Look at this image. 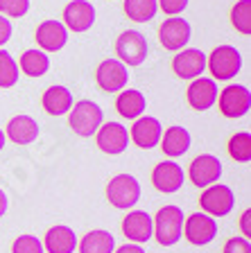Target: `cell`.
<instances>
[{"instance_id":"6da1fadb","label":"cell","mask_w":251,"mask_h":253,"mask_svg":"<svg viewBox=\"0 0 251 253\" xmlns=\"http://www.w3.org/2000/svg\"><path fill=\"white\" fill-rule=\"evenodd\" d=\"M183 211L179 206H163L154 217V237L161 247H172L183 235Z\"/></svg>"},{"instance_id":"7a4b0ae2","label":"cell","mask_w":251,"mask_h":253,"mask_svg":"<svg viewBox=\"0 0 251 253\" xmlns=\"http://www.w3.org/2000/svg\"><path fill=\"white\" fill-rule=\"evenodd\" d=\"M104 120V111L100 109L95 102L91 100H82L77 104H73V109L68 111V125L77 136L82 138H89L95 136Z\"/></svg>"},{"instance_id":"3957f363","label":"cell","mask_w":251,"mask_h":253,"mask_svg":"<svg viewBox=\"0 0 251 253\" xmlns=\"http://www.w3.org/2000/svg\"><path fill=\"white\" fill-rule=\"evenodd\" d=\"M106 199L111 201L113 208L127 211L131 206H136L141 199V183L131 174H118L106 185Z\"/></svg>"},{"instance_id":"277c9868","label":"cell","mask_w":251,"mask_h":253,"mask_svg":"<svg viewBox=\"0 0 251 253\" xmlns=\"http://www.w3.org/2000/svg\"><path fill=\"white\" fill-rule=\"evenodd\" d=\"M206 66H208L213 79H233L242 68V57L233 45H220L215 47L210 57L206 59Z\"/></svg>"},{"instance_id":"5b68a950","label":"cell","mask_w":251,"mask_h":253,"mask_svg":"<svg viewBox=\"0 0 251 253\" xmlns=\"http://www.w3.org/2000/svg\"><path fill=\"white\" fill-rule=\"evenodd\" d=\"M115 54L125 66H141L147 59V39L136 30L122 32L115 41Z\"/></svg>"},{"instance_id":"8992f818","label":"cell","mask_w":251,"mask_h":253,"mask_svg":"<svg viewBox=\"0 0 251 253\" xmlns=\"http://www.w3.org/2000/svg\"><path fill=\"white\" fill-rule=\"evenodd\" d=\"M199 206H201L204 212H208L210 217H224L233 211L236 197H233V190H231L229 185L213 183L201 192V197H199Z\"/></svg>"},{"instance_id":"52a82bcc","label":"cell","mask_w":251,"mask_h":253,"mask_svg":"<svg viewBox=\"0 0 251 253\" xmlns=\"http://www.w3.org/2000/svg\"><path fill=\"white\" fill-rule=\"evenodd\" d=\"M217 104H220V111L224 118H231V120L242 118L251 109V93L247 86L231 84L222 90V95L217 97Z\"/></svg>"},{"instance_id":"ba28073f","label":"cell","mask_w":251,"mask_h":253,"mask_svg":"<svg viewBox=\"0 0 251 253\" xmlns=\"http://www.w3.org/2000/svg\"><path fill=\"white\" fill-rule=\"evenodd\" d=\"M127 79H129L127 66L122 61H118V59H104L95 70V82L104 93L122 90L127 86Z\"/></svg>"},{"instance_id":"9c48e42d","label":"cell","mask_w":251,"mask_h":253,"mask_svg":"<svg viewBox=\"0 0 251 253\" xmlns=\"http://www.w3.org/2000/svg\"><path fill=\"white\" fill-rule=\"evenodd\" d=\"M183 226H186V240L195 247H204V244L213 242L215 235H217V221L206 212L188 215V219H183Z\"/></svg>"},{"instance_id":"30bf717a","label":"cell","mask_w":251,"mask_h":253,"mask_svg":"<svg viewBox=\"0 0 251 253\" xmlns=\"http://www.w3.org/2000/svg\"><path fill=\"white\" fill-rule=\"evenodd\" d=\"M188 176L197 188H208V185L217 183L222 176V163L220 158L213 154H201L190 163Z\"/></svg>"},{"instance_id":"8fae6325","label":"cell","mask_w":251,"mask_h":253,"mask_svg":"<svg viewBox=\"0 0 251 253\" xmlns=\"http://www.w3.org/2000/svg\"><path fill=\"white\" fill-rule=\"evenodd\" d=\"M129 145V131L120 122H106V125H100L98 129V147L104 154H122Z\"/></svg>"},{"instance_id":"7c38bea8","label":"cell","mask_w":251,"mask_h":253,"mask_svg":"<svg viewBox=\"0 0 251 253\" xmlns=\"http://www.w3.org/2000/svg\"><path fill=\"white\" fill-rule=\"evenodd\" d=\"M95 23V7L89 0H73L63 9V25L73 32H86Z\"/></svg>"},{"instance_id":"4fadbf2b","label":"cell","mask_w":251,"mask_h":253,"mask_svg":"<svg viewBox=\"0 0 251 253\" xmlns=\"http://www.w3.org/2000/svg\"><path fill=\"white\" fill-rule=\"evenodd\" d=\"M172 70L181 79H197L206 70V57L197 47H183L172 61Z\"/></svg>"},{"instance_id":"5bb4252c","label":"cell","mask_w":251,"mask_h":253,"mask_svg":"<svg viewBox=\"0 0 251 253\" xmlns=\"http://www.w3.org/2000/svg\"><path fill=\"white\" fill-rule=\"evenodd\" d=\"M158 41L165 50H183L190 41V25L186 18H167L158 30Z\"/></svg>"},{"instance_id":"9a60e30c","label":"cell","mask_w":251,"mask_h":253,"mask_svg":"<svg viewBox=\"0 0 251 253\" xmlns=\"http://www.w3.org/2000/svg\"><path fill=\"white\" fill-rule=\"evenodd\" d=\"M183 181H186V174H183V169L179 168L177 163H172V161L158 163L156 168L152 169V185L158 192H165V195L177 192V190H181Z\"/></svg>"},{"instance_id":"2e32d148","label":"cell","mask_w":251,"mask_h":253,"mask_svg":"<svg viewBox=\"0 0 251 253\" xmlns=\"http://www.w3.org/2000/svg\"><path fill=\"white\" fill-rule=\"evenodd\" d=\"M122 233L134 244H143L154 235V221L145 211H131L122 219Z\"/></svg>"},{"instance_id":"e0dca14e","label":"cell","mask_w":251,"mask_h":253,"mask_svg":"<svg viewBox=\"0 0 251 253\" xmlns=\"http://www.w3.org/2000/svg\"><path fill=\"white\" fill-rule=\"evenodd\" d=\"M161 122L156 118H136L134 126H131V140L141 149H152L161 142Z\"/></svg>"},{"instance_id":"ac0fdd59","label":"cell","mask_w":251,"mask_h":253,"mask_svg":"<svg viewBox=\"0 0 251 253\" xmlns=\"http://www.w3.org/2000/svg\"><path fill=\"white\" fill-rule=\"evenodd\" d=\"M37 43L46 52H59L68 41V30L59 21H46L37 27Z\"/></svg>"},{"instance_id":"d6986e66","label":"cell","mask_w":251,"mask_h":253,"mask_svg":"<svg viewBox=\"0 0 251 253\" xmlns=\"http://www.w3.org/2000/svg\"><path fill=\"white\" fill-rule=\"evenodd\" d=\"M217 100V84L215 79H206V77H197L193 79V84L188 88V104L195 111H206L215 104Z\"/></svg>"},{"instance_id":"ffe728a7","label":"cell","mask_w":251,"mask_h":253,"mask_svg":"<svg viewBox=\"0 0 251 253\" xmlns=\"http://www.w3.org/2000/svg\"><path fill=\"white\" fill-rule=\"evenodd\" d=\"M43 249L48 253H75L77 249V235L70 226H52L43 237Z\"/></svg>"},{"instance_id":"44dd1931","label":"cell","mask_w":251,"mask_h":253,"mask_svg":"<svg viewBox=\"0 0 251 253\" xmlns=\"http://www.w3.org/2000/svg\"><path fill=\"white\" fill-rule=\"evenodd\" d=\"M7 138L14 145H30L39 138V125L30 116H16L7 125Z\"/></svg>"},{"instance_id":"7402d4cb","label":"cell","mask_w":251,"mask_h":253,"mask_svg":"<svg viewBox=\"0 0 251 253\" xmlns=\"http://www.w3.org/2000/svg\"><path fill=\"white\" fill-rule=\"evenodd\" d=\"M43 102V109H46L48 116H63V113H68L73 109V95H70L68 88H63V86H50V88L43 93L41 97Z\"/></svg>"},{"instance_id":"603a6c76","label":"cell","mask_w":251,"mask_h":253,"mask_svg":"<svg viewBox=\"0 0 251 253\" xmlns=\"http://www.w3.org/2000/svg\"><path fill=\"white\" fill-rule=\"evenodd\" d=\"M161 149L170 158L183 156L190 149V133L183 126H167V131L161 133Z\"/></svg>"},{"instance_id":"cb8c5ba5","label":"cell","mask_w":251,"mask_h":253,"mask_svg":"<svg viewBox=\"0 0 251 253\" xmlns=\"http://www.w3.org/2000/svg\"><path fill=\"white\" fill-rule=\"evenodd\" d=\"M115 109L120 113L122 118L127 120H136V118L143 116V111H145V95L141 90H122L118 95V100H115Z\"/></svg>"},{"instance_id":"d4e9b609","label":"cell","mask_w":251,"mask_h":253,"mask_svg":"<svg viewBox=\"0 0 251 253\" xmlns=\"http://www.w3.org/2000/svg\"><path fill=\"white\" fill-rule=\"evenodd\" d=\"M115 240L109 231H91L82 237L79 253H113Z\"/></svg>"},{"instance_id":"484cf974","label":"cell","mask_w":251,"mask_h":253,"mask_svg":"<svg viewBox=\"0 0 251 253\" xmlns=\"http://www.w3.org/2000/svg\"><path fill=\"white\" fill-rule=\"evenodd\" d=\"M50 68V59L41 50H25L21 54V70L27 77H43Z\"/></svg>"},{"instance_id":"4316f807","label":"cell","mask_w":251,"mask_h":253,"mask_svg":"<svg viewBox=\"0 0 251 253\" xmlns=\"http://www.w3.org/2000/svg\"><path fill=\"white\" fill-rule=\"evenodd\" d=\"M158 11L156 0H125V14L127 18L136 23H147L152 21Z\"/></svg>"},{"instance_id":"83f0119b","label":"cell","mask_w":251,"mask_h":253,"mask_svg":"<svg viewBox=\"0 0 251 253\" xmlns=\"http://www.w3.org/2000/svg\"><path fill=\"white\" fill-rule=\"evenodd\" d=\"M229 154L233 161H238V163H249L251 161V133L238 131L236 136H231Z\"/></svg>"},{"instance_id":"f1b7e54d","label":"cell","mask_w":251,"mask_h":253,"mask_svg":"<svg viewBox=\"0 0 251 253\" xmlns=\"http://www.w3.org/2000/svg\"><path fill=\"white\" fill-rule=\"evenodd\" d=\"M231 23L240 34H251V0H240L231 9Z\"/></svg>"},{"instance_id":"f546056e","label":"cell","mask_w":251,"mask_h":253,"mask_svg":"<svg viewBox=\"0 0 251 253\" xmlns=\"http://www.w3.org/2000/svg\"><path fill=\"white\" fill-rule=\"evenodd\" d=\"M18 66L7 50H0V88H11L18 82Z\"/></svg>"},{"instance_id":"4dcf8cb0","label":"cell","mask_w":251,"mask_h":253,"mask_svg":"<svg viewBox=\"0 0 251 253\" xmlns=\"http://www.w3.org/2000/svg\"><path fill=\"white\" fill-rule=\"evenodd\" d=\"M11 253H43V244L34 235H21L11 244Z\"/></svg>"},{"instance_id":"1f68e13d","label":"cell","mask_w":251,"mask_h":253,"mask_svg":"<svg viewBox=\"0 0 251 253\" xmlns=\"http://www.w3.org/2000/svg\"><path fill=\"white\" fill-rule=\"evenodd\" d=\"M30 9V0H0V14L9 18H21Z\"/></svg>"},{"instance_id":"d6a6232c","label":"cell","mask_w":251,"mask_h":253,"mask_svg":"<svg viewBox=\"0 0 251 253\" xmlns=\"http://www.w3.org/2000/svg\"><path fill=\"white\" fill-rule=\"evenodd\" d=\"M156 2L167 16H179L188 7V0H156Z\"/></svg>"},{"instance_id":"836d02e7","label":"cell","mask_w":251,"mask_h":253,"mask_svg":"<svg viewBox=\"0 0 251 253\" xmlns=\"http://www.w3.org/2000/svg\"><path fill=\"white\" fill-rule=\"evenodd\" d=\"M224 253H251V244L247 237H231L224 244Z\"/></svg>"},{"instance_id":"e575fe53","label":"cell","mask_w":251,"mask_h":253,"mask_svg":"<svg viewBox=\"0 0 251 253\" xmlns=\"http://www.w3.org/2000/svg\"><path fill=\"white\" fill-rule=\"evenodd\" d=\"M9 39H11V23H9V18H5V16L0 14V47L5 45Z\"/></svg>"},{"instance_id":"d590c367","label":"cell","mask_w":251,"mask_h":253,"mask_svg":"<svg viewBox=\"0 0 251 253\" xmlns=\"http://www.w3.org/2000/svg\"><path fill=\"white\" fill-rule=\"evenodd\" d=\"M240 226H242V235L249 240V235H251V211L247 208L245 212H242V217H240Z\"/></svg>"},{"instance_id":"8d00e7d4","label":"cell","mask_w":251,"mask_h":253,"mask_svg":"<svg viewBox=\"0 0 251 253\" xmlns=\"http://www.w3.org/2000/svg\"><path fill=\"white\" fill-rule=\"evenodd\" d=\"M115 253H145V251H143L138 244L131 242V244H125V247H118L115 249Z\"/></svg>"},{"instance_id":"74e56055","label":"cell","mask_w":251,"mask_h":253,"mask_svg":"<svg viewBox=\"0 0 251 253\" xmlns=\"http://www.w3.org/2000/svg\"><path fill=\"white\" fill-rule=\"evenodd\" d=\"M7 206H9V199H7V195L0 190V217L7 212Z\"/></svg>"},{"instance_id":"f35d334b","label":"cell","mask_w":251,"mask_h":253,"mask_svg":"<svg viewBox=\"0 0 251 253\" xmlns=\"http://www.w3.org/2000/svg\"><path fill=\"white\" fill-rule=\"evenodd\" d=\"M5 147V131H2V129H0V149Z\"/></svg>"}]
</instances>
